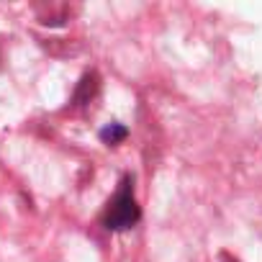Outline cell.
I'll list each match as a JSON object with an SVG mask.
<instances>
[{
	"instance_id": "obj_1",
	"label": "cell",
	"mask_w": 262,
	"mask_h": 262,
	"mask_svg": "<svg viewBox=\"0 0 262 262\" xmlns=\"http://www.w3.org/2000/svg\"><path fill=\"white\" fill-rule=\"evenodd\" d=\"M142 219V208L134 198V178L123 175L118 183V190L113 193V198L105 203L103 213H100V224L108 231H126Z\"/></svg>"
},
{
	"instance_id": "obj_2",
	"label": "cell",
	"mask_w": 262,
	"mask_h": 262,
	"mask_svg": "<svg viewBox=\"0 0 262 262\" xmlns=\"http://www.w3.org/2000/svg\"><path fill=\"white\" fill-rule=\"evenodd\" d=\"M98 90H100L98 75H95V72L82 75V80L77 82V90H75V95H72V105H88L90 100H95Z\"/></svg>"
},
{
	"instance_id": "obj_3",
	"label": "cell",
	"mask_w": 262,
	"mask_h": 262,
	"mask_svg": "<svg viewBox=\"0 0 262 262\" xmlns=\"http://www.w3.org/2000/svg\"><path fill=\"white\" fill-rule=\"evenodd\" d=\"M126 137H128V128L121 126V123H111V126L100 128V139H103L105 144H121Z\"/></svg>"
}]
</instances>
